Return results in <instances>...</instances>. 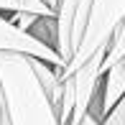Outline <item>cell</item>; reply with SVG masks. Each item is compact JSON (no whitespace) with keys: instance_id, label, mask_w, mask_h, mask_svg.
<instances>
[{"instance_id":"obj_1","label":"cell","mask_w":125,"mask_h":125,"mask_svg":"<svg viewBox=\"0 0 125 125\" xmlns=\"http://www.w3.org/2000/svg\"><path fill=\"white\" fill-rule=\"evenodd\" d=\"M0 87L10 125H59L26 54L0 51Z\"/></svg>"},{"instance_id":"obj_2","label":"cell","mask_w":125,"mask_h":125,"mask_svg":"<svg viewBox=\"0 0 125 125\" xmlns=\"http://www.w3.org/2000/svg\"><path fill=\"white\" fill-rule=\"evenodd\" d=\"M125 15V0H92L89 3V13L84 21V31L79 36V43L74 54L69 56V61L61 69V77L72 74L87 56H92L100 46H107L112 31Z\"/></svg>"},{"instance_id":"obj_3","label":"cell","mask_w":125,"mask_h":125,"mask_svg":"<svg viewBox=\"0 0 125 125\" xmlns=\"http://www.w3.org/2000/svg\"><path fill=\"white\" fill-rule=\"evenodd\" d=\"M89 3L92 0H59L56 5V43L54 49L59 51L61 61H69V56L74 54L79 36L84 31V21H87L89 13Z\"/></svg>"},{"instance_id":"obj_4","label":"cell","mask_w":125,"mask_h":125,"mask_svg":"<svg viewBox=\"0 0 125 125\" xmlns=\"http://www.w3.org/2000/svg\"><path fill=\"white\" fill-rule=\"evenodd\" d=\"M0 51H18V54H26V56L43 59L46 64L56 66L59 74H61V69H64V61H61L59 51L51 46V43L36 38L28 31H21L18 26H13L5 18V13H0Z\"/></svg>"},{"instance_id":"obj_5","label":"cell","mask_w":125,"mask_h":125,"mask_svg":"<svg viewBox=\"0 0 125 125\" xmlns=\"http://www.w3.org/2000/svg\"><path fill=\"white\" fill-rule=\"evenodd\" d=\"M123 56H125V15H123L120 23H117V28L112 31L110 41H107V51H105V56H102V64H100V74L110 64H115L117 59H123Z\"/></svg>"},{"instance_id":"obj_6","label":"cell","mask_w":125,"mask_h":125,"mask_svg":"<svg viewBox=\"0 0 125 125\" xmlns=\"http://www.w3.org/2000/svg\"><path fill=\"white\" fill-rule=\"evenodd\" d=\"M10 10H26V13H36V15H56V10L49 8L43 0H0V13H10Z\"/></svg>"},{"instance_id":"obj_7","label":"cell","mask_w":125,"mask_h":125,"mask_svg":"<svg viewBox=\"0 0 125 125\" xmlns=\"http://www.w3.org/2000/svg\"><path fill=\"white\" fill-rule=\"evenodd\" d=\"M100 125H125V94L100 117Z\"/></svg>"},{"instance_id":"obj_8","label":"cell","mask_w":125,"mask_h":125,"mask_svg":"<svg viewBox=\"0 0 125 125\" xmlns=\"http://www.w3.org/2000/svg\"><path fill=\"white\" fill-rule=\"evenodd\" d=\"M79 125H100V120H97V117H92V115L87 112V115H84L82 120H79Z\"/></svg>"},{"instance_id":"obj_9","label":"cell","mask_w":125,"mask_h":125,"mask_svg":"<svg viewBox=\"0 0 125 125\" xmlns=\"http://www.w3.org/2000/svg\"><path fill=\"white\" fill-rule=\"evenodd\" d=\"M43 3H46L49 8H54V10H56V5H59V0H43Z\"/></svg>"}]
</instances>
